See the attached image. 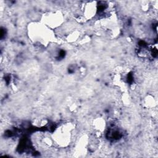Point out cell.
<instances>
[{"label": "cell", "instance_id": "obj_4", "mask_svg": "<svg viewBox=\"0 0 158 158\" xmlns=\"http://www.w3.org/2000/svg\"><path fill=\"white\" fill-rule=\"evenodd\" d=\"M81 17L86 20H91L98 14V2L87 1L81 4Z\"/></svg>", "mask_w": 158, "mask_h": 158}, {"label": "cell", "instance_id": "obj_2", "mask_svg": "<svg viewBox=\"0 0 158 158\" xmlns=\"http://www.w3.org/2000/svg\"><path fill=\"white\" fill-rule=\"evenodd\" d=\"M73 125L67 123L63 124L54 130L51 135L54 144L56 143L60 146H66L70 143L72 136Z\"/></svg>", "mask_w": 158, "mask_h": 158}, {"label": "cell", "instance_id": "obj_1", "mask_svg": "<svg viewBox=\"0 0 158 158\" xmlns=\"http://www.w3.org/2000/svg\"><path fill=\"white\" fill-rule=\"evenodd\" d=\"M28 35L35 44L47 46L55 38V33L42 22H35L28 26Z\"/></svg>", "mask_w": 158, "mask_h": 158}, {"label": "cell", "instance_id": "obj_5", "mask_svg": "<svg viewBox=\"0 0 158 158\" xmlns=\"http://www.w3.org/2000/svg\"><path fill=\"white\" fill-rule=\"evenodd\" d=\"M93 125L94 127V129L97 132L99 133L102 131H104L106 128V122L104 119L102 118H97L93 122Z\"/></svg>", "mask_w": 158, "mask_h": 158}, {"label": "cell", "instance_id": "obj_3", "mask_svg": "<svg viewBox=\"0 0 158 158\" xmlns=\"http://www.w3.org/2000/svg\"><path fill=\"white\" fill-rule=\"evenodd\" d=\"M41 19L43 24L52 30L58 29L65 23L64 16L59 10L47 12L41 15Z\"/></svg>", "mask_w": 158, "mask_h": 158}, {"label": "cell", "instance_id": "obj_6", "mask_svg": "<svg viewBox=\"0 0 158 158\" xmlns=\"http://www.w3.org/2000/svg\"><path fill=\"white\" fill-rule=\"evenodd\" d=\"M144 104L148 108L154 107L156 105V99L152 96H148L144 99Z\"/></svg>", "mask_w": 158, "mask_h": 158}]
</instances>
